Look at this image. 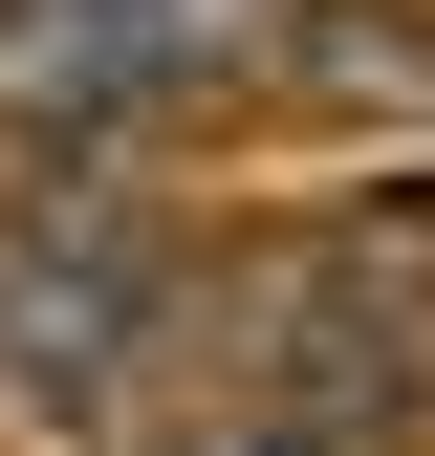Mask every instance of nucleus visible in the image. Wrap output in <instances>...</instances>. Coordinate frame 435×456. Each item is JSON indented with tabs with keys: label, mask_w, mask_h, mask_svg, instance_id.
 <instances>
[{
	"label": "nucleus",
	"mask_w": 435,
	"mask_h": 456,
	"mask_svg": "<svg viewBox=\"0 0 435 456\" xmlns=\"http://www.w3.org/2000/svg\"><path fill=\"white\" fill-rule=\"evenodd\" d=\"M175 348H196V261H175L152 196H109V175L0 196V391H22V413L109 435Z\"/></svg>",
	"instance_id": "nucleus-1"
},
{
	"label": "nucleus",
	"mask_w": 435,
	"mask_h": 456,
	"mask_svg": "<svg viewBox=\"0 0 435 456\" xmlns=\"http://www.w3.org/2000/svg\"><path fill=\"white\" fill-rule=\"evenodd\" d=\"M240 44H261V0H0V109L22 131H131Z\"/></svg>",
	"instance_id": "nucleus-3"
},
{
	"label": "nucleus",
	"mask_w": 435,
	"mask_h": 456,
	"mask_svg": "<svg viewBox=\"0 0 435 456\" xmlns=\"http://www.w3.org/2000/svg\"><path fill=\"white\" fill-rule=\"evenodd\" d=\"M305 66L349 87V109H392V87L435 109V22H370V0H326V22H305Z\"/></svg>",
	"instance_id": "nucleus-4"
},
{
	"label": "nucleus",
	"mask_w": 435,
	"mask_h": 456,
	"mask_svg": "<svg viewBox=\"0 0 435 456\" xmlns=\"http://www.w3.org/2000/svg\"><path fill=\"white\" fill-rule=\"evenodd\" d=\"M175 456H326V435H261V413H196Z\"/></svg>",
	"instance_id": "nucleus-5"
},
{
	"label": "nucleus",
	"mask_w": 435,
	"mask_h": 456,
	"mask_svg": "<svg viewBox=\"0 0 435 456\" xmlns=\"http://www.w3.org/2000/svg\"><path fill=\"white\" fill-rule=\"evenodd\" d=\"M218 348H240V413H261V435L392 456V435H435V240H392V217H349V240L261 261Z\"/></svg>",
	"instance_id": "nucleus-2"
}]
</instances>
